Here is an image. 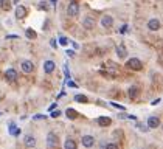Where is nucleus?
Masks as SVG:
<instances>
[{
    "mask_svg": "<svg viewBox=\"0 0 163 149\" xmlns=\"http://www.w3.org/2000/svg\"><path fill=\"white\" fill-rule=\"evenodd\" d=\"M23 143L26 148H34L36 146V138L33 135H25L23 137Z\"/></svg>",
    "mask_w": 163,
    "mask_h": 149,
    "instance_id": "14",
    "label": "nucleus"
},
{
    "mask_svg": "<svg viewBox=\"0 0 163 149\" xmlns=\"http://www.w3.org/2000/svg\"><path fill=\"white\" fill-rule=\"evenodd\" d=\"M127 95H129V98L131 99H137L138 98V95H140V89L137 85H132V87H129V90H127Z\"/></svg>",
    "mask_w": 163,
    "mask_h": 149,
    "instance_id": "11",
    "label": "nucleus"
},
{
    "mask_svg": "<svg viewBox=\"0 0 163 149\" xmlns=\"http://www.w3.org/2000/svg\"><path fill=\"white\" fill-rule=\"evenodd\" d=\"M47 146H48V149H56L59 146V137L54 132H50L47 135Z\"/></svg>",
    "mask_w": 163,
    "mask_h": 149,
    "instance_id": "2",
    "label": "nucleus"
},
{
    "mask_svg": "<svg viewBox=\"0 0 163 149\" xmlns=\"http://www.w3.org/2000/svg\"><path fill=\"white\" fill-rule=\"evenodd\" d=\"M26 14H28V9H26L25 6L19 5L17 8H16V17L17 19H23V17H26Z\"/></svg>",
    "mask_w": 163,
    "mask_h": 149,
    "instance_id": "13",
    "label": "nucleus"
},
{
    "mask_svg": "<svg viewBox=\"0 0 163 149\" xmlns=\"http://www.w3.org/2000/svg\"><path fill=\"white\" fill-rule=\"evenodd\" d=\"M54 69H56V64H54L53 61L48 59V61H45V62H44V72H45V73L50 74V73L54 72Z\"/></svg>",
    "mask_w": 163,
    "mask_h": 149,
    "instance_id": "10",
    "label": "nucleus"
},
{
    "mask_svg": "<svg viewBox=\"0 0 163 149\" xmlns=\"http://www.w3.org/2000/svg\"><path fill=\"white\" fill-rule=\"evenodd\" d=\"M83 26L87 28V30H93L95 26H96V20H95V17H92V16H86L83 19Z\"/></svg>",
    "mask_w": 163,
    "mask_h": 149,
    "instance_id": "4",
    "label": "nucleus"
},
{
    "mask_svg": "<svg viewBox=\"0 0 163 149\" xmlns=\"http://www.w3.org/2000/svg\"><path fill=\"white\" fill-rule=\"evenodd\" d=\"M67 85H69V87H76V84L72 83V81H69V83H67Z\"/></svg>",
    "mask_w": 163,
    "mask_h": 149,
    "instance_id": "32",
    "label": "nucleus"
},
{
    "mask_svg": "<svg viewBox=\"0 0 163 149\" xmlns=\"http://www.w3.org/2000/svg\"><path fill=\"white\" fill-rule=\"evenodd\" d=\"M81 141H83V146H86V148H92L95 145V138L92 137V135H84Z\"/></svg>",
    "mask_w": 163,
    "mask_h": 149,
    "instance_id": "15",
    "label": "nucleus"
},
{
    "mask_svg": "<svg viewBox=\"0 0 163 149\" xmlns=\"http://www.w3.org/2000/svg\"><path fill=\"white\" fill-rule=\"evenodd\" d=\"M25 36L28 37V39H36V37H37V33H36L34 30H33V28H26Z\"/></svg>",
    "mask_w": 163,
    "mask_h": 149,
    "instance_id": "21",
    "label": "nucleus"
},
{
    "mask_svg": "<svg viewBox=\"0 0 163 149\" xmlns=\"http://www.w3.org/2000/svg\"><path fill=\"white\" fill-rule=\"evenodd\" d=\"M59 44H61V45H64V47H65V45H69V39L64 37V36H62V37H59Z\"/></svg>",
    "mask_w": 163,
    "mask_h": 149,
    "instance_id": "23",
    "label": "nucleus"
},
{
    "mask_svg": "<svg viewBox=\"0 0 163 149\" xmlns=\"http://www.w3.org/2000/svg\"><path fill=\"white\" fill-rule=\"evenodd\" d=\"M67 14L70 17H76L79 14V5L78 2H70L69 6H67Z\"/></svg>",
    "mask_w": 163,
    "mask_h": 149,
    "instance_id": "3",
    "label": "nucleus"
},
{
    "mask_svg": "<svg viewBox=\"0 0 163 149\" xmlns=\"http://www.w3.org/2000/svg\"><path fill=\"white\" fill-rule=\"evenodd\" d=\"M51 2H53V3H56V2H58V0H51Z\"/></svg>",
    "mask_w": 163,
    "mask_h": 149,
    "instance_id": "33",
    "label": "nucleus"
},
{
    "mask_svg": "<svg viewBox=\"0 0 163 149\" xmlns=\"http://www.w3.org/2000/svg\"><path fill=\"white\" fill-rule=\"evenodd\" d=\"M99 23H101V26H103V28H110V26L113 25V17L109 16V14H104L103 17H101Z\"/></svg>",
    "mask_w": 163,
    "mask_h": 149,
    "instance_id": "5",
    "label": "nucleus"
},
{
    "mask_svg": "<svg viewBox=\"0 0 163 149\" xmlns=\"http://www.w3.org/2000/svg\"><path fill=\"white\" fill-rule=\"evenodd\" d=\"M67 56H70V58L75 56V51H73V50H67Z\"/></svg>",
    "mask_w": 163,
    "mask_h": 149,
    "instance_id": "29",
    "label": "nucleus"
},
{
    "mask_svg": "<svg viewBox=\"0 0 163 149\" xmlns=\"http://www.w3.org/2000/svg\"><path fill=\"white\" fill-rule=\"evenodd\" d=\"M160 101H162V99H160V98H157V99H154V101H152L151 104H152V106H157V104L160 103Z\"/></svg>",
    "mask_w": 163,
    "mask_h": 149,
    "instance_id": "30",
    "label": "nucleus"
},
{
    "mask_svg": "<svg viewBox=\"0 0 163 149\" xmlns=\"http://www.w3.org/2000/svg\"><path fill=\"white\" fill-rule=\"evenodd\" d=\"M19 36L17 34H10V36H6V39H17Z\"/></svg>",
    "mask_w": 163,
    "mask_h": 149,
    "instance_id": "31",
    "label": "nucleus"
},
{
    "mask_svg": "<svg viewBox=\"0 0 163 149\" xmlns=\"http://www.w3.org/2000/svg\"><path fill=\"white\" fill-rule=\"evenodd\" d=\"M160 126V118L159 117H149L148 118V127L149 129H157V127Z\"/></svg>",
    "mask_w": 163,
    "mask_h": 149,
    "instance_id": "8",
    "label": "nucleus"
},
{
    "mask_svg": "<svg viewBox=\"0 0 163 149\" xmlns=\"http://www.w3.org/2000/svg\"><path fill=\"white\" fill-rule=\"evenodd\" d=\"M126 67H127L129 70L140 72V70H143V62H141L138 58H132V59H129L127 62H126Z\"/></svg>",
    "mask_w": 163,
    "mask_h": 149,
    "instance_id": "1",
    "label": "nucleus"
},
{
    "mask_svg": "<svg viewBox=\"0 0 163 149\" xmlns=\"http://www.w3.org/2000/svg\"><path fill=\"white\" fill-rule=\"evenodd\" d=\"M47 118V115H34L33 117V120H45Z\"/></svg>",
    "mask_w": 163,
    "mask_h": 149,
    "instance_id": "27",
    "label": "nucleus"
},
{
    "mask_svg": "<svg viewBox=\"0 0 163 149\" xmlns=\"http://www.w3.org/2000/svg\"><path fill=\"white\" fill-rule=\"evenodd\" d=\"M11 8V0H0V9L8 11Z\"/></svg>",
    "mask_w": 163,
    "mask_h": 149,
    "instance_id": "19",
    "label": "nucleus"
},
{
    "mask_svg": "<svg viewBox=\"0 0 163 149\" xmlns=\"http://www.w3.org/2000/svg\"><path fill=\"white\" fill-rule=\"evenodd\" d=\"M10 134H11V135H19V134H20V129H17L14 123L10 124Z\"/></svg>",
    "mask_w": 163,
    "mask_h": 149,
    "instance_id": "22",
    "label": "nucleus"
},
{
    "mask_svg": "<svg viewBox=\"0 0 163 149\" xmlns=\"http://www.w3.org/2000/svg\"><path fill=\"white\" fill-rule=\"evenodd\" d=\"M76 141L72 140V138H67L65 143H64V149H76Z\"/></svg>",
    "mask_w": 163,
    "mask_h": 149,
    "instance_id": "18",
    "label": "nucleus"
},
{
    "mask_svg": "<svg viewBox=\"0 0 163 149\" xmlns=\"http://www.w3.org/2000/svg\"><path fill=\"white\" fill-rule=\"evenodd\" d=\"M115 51H117V56H118L120 59H124V58H127V50H126V47H124L123 44H121V45H118V47H117V50H115Z\"/></svg>",
    "mask_w": 163,
    "mask_h": 149,
    "instance_id": "16",
    "label": "nucleus"
},
{
    "mask_svg": "<svg viewBox=\"0 0 163 149\" xmlns=\"http://www.w3.org/2000/svg\"><path fill=\"white\" fill-rule=\"evenodd\" d=\"M61 113H62V112H61L59 109H58V110H53V112H51V118H58V117H61Z\"/></svg>",
    "mask_w": 163,
    "mask_h": 149,
    "instance_id": "24",
    "label": "nucleus"
},
{
    "mask_svg": "<svg viewBox=\"0 0 163 149\" xmlns=\"http://www.w3.org/2000/svg\"><path fill=\"white\" fill-rule=\"evenodd\" d=\"M137 126H138V129H140V131H143V132H148V131H149V127H148V126H143V124H137Z\"/></svg>",
    "mask_w": 163,
    "mask_h": 149,
    "instance_id": "26",
    "label": "nucleus"
},
{
    "mask_svg": "<svg viewBox=\"0 0 163 149\" xmlns=\"http://www.w3.org/2000/svg\"><path fill=\"white\" fill-rule=\"evenodd\" d=\"M106 149H120V148H118V145H115V143H109V145H106Z\"/></svg>",
    "mask_w": 163,
    "mask_h": 149,
    "instance_id": "25",
    "label": "nucleus"
},
{
    "mask_svg": "<svg viewBox=\"0 0 163 149\" xmlns=\"http://www.w3.org/2000/svg\"><path fill=\"white\" fill-rule=\"evenodd\" d=\"M148 28L151 30V31H159L162 28V22H160L159 19H151L148 22Z\"/></svg>",
    "mask_w": 163,
    "mask_h": 149,
    "instance_id": "7",
    "label": "nucleus"
},
{
    "mask_svg": "<svg viewBox=\"0 0 163 149\" xmlns=\"http://www.w3.org/2000/svg\"><path fill=\"white\" fill-rule=\"evenodd\" d=\"M96 124H99L101 127H107V126L112 124V120L109 117H98L96 118Z\"/></svg>",
    "mask_w": 163,
    "mask_h": 149,
    "instance_id": "12",
    "label": "nucleus"
},
{
    "mask_svg": "<svg viewBox=\"0 0 163 149\" xmlns=\"http://www.w3.org/2000/svg\"><path fill=\"white\" fill-rule=\"evenodd\" d=\"M5 78H6V81H10V83H14L17 79V72L14 69H8L5 72Z\"/></svg>",
    "mask_w": 163,
    "mask_h": 149,
    "instance_id": "9",
    "label": "nucleus"
},
{
    "mask_svg": "<svg viewBox=\"0 0 163 149\" xmlns=\"http://www.w3.org/2000/svg\"><path fill=\"white\" fill-rule=\"evenodd\" d=\"M70 2H78V0H70Z\"/></svg>",
    "mask_w": 163,
    "mask_h": 149,
    "instance_id": "34",
    "label": "nucleus"
},
{
    "mask_svg": "<svg viewBox=\"0 0 163 149\" xmlns=\"http://www.w3.org/2000/svg\"><path fill=\"white\" fill-rule=\"evenodd\" d=\"M65 115H67V118H69V120H76L79 117V113L75 110V109H70V107L65 110Z\"/></svg>",
    "mask_w": 163,
    "mask_h": 149,
    "instance_id": "17",
    "label": "nucleus"
},
{
    "mask_svg": "<svg viewBox=\"0 0 163 149\" xmlns=\"http://www.w3.org/2000/svg\"><path fill=\"white\" fill-rule=\"evenodd\" d=\"M20 69H22L23 73H31L34 70V64H33V61H22L20 62Z\"/></svg>",
    "mask_w": 163,
    "mask_h": 149,
    "instance_id": "6",
    "label": "nucleus"
},
{
    "mask_svg": "<svg viewBox=\"0 0 163 149\" xmlns=\"http://www.w3.org/2000/svg\"><path fill=\"white\" fill-rule=\"evenodd\" d=\"M112 106L117 107V109H120V110H124V106H120V104H117V103H112Z\"/></svg>",
    "mask_w": 163,
    "mask_h": 149,
    "instance_id": "28",
    "label": "nucleus"
},
{
    "mask_svg": "<svg viewBox=\"0 0 163 149\" xmlns=\"http://www.w3.org/2000/svg\"><path fill=\"white\" fill-rule=\"evenodd\" d=\"M75 101H78L81 104H86V103H89V98L86 95H75Z\"/></svg>",
    "mask_w": 163,
    "mask_h": 149,
    "instance_id": "20",
    "label": "nucleus"
}]
</instances>
